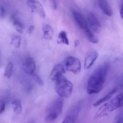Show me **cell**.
Masks as SVG:
<instances>
[{
    "mask_svg": "<svg viewBox=\"0 0 123 123\" xmlns=\"http://www.w3.org/2000/svg\"><path fill=\"white\" fill-rule=\"evenodd\" d=\"M108 62L99 65L93 71L88 80L87 90L88 94H96L100 92L103 88L109 69Z\"/></svg>",
    "mask_w": 123,
    "mask_h": 123,
    "instance_id": "cell-1",
    "label": "cell"
},
{
    "mask_svg": "<svg viewBox=\"0 0 123 123\" xmlns=\"http://www.w3.org/2000/svg\"><path fill=\"white\" fill-rule=\"evenodd\" d=\"M122 106L123 91L101 106L96 113L95 118L98 119L103 117Z\"/></svg>",
    "mask_w": 123,
    "mask_h": 123,
    "instance_id": "cell-2",
    "label": "cell"
},
{
    "mask_svg": "<svg viewBox=\"0 0 123 123\" xmlns=\"http://www.w3.org/2000/svg\"><path fill=\"white\" fill-rule=\"evenodd\" d=\"M63 107L62 99L58 98L55 99L47 108V114L45 117V121L47 122H51L56 120L62 113Z\"/></svg>",
    "mask_w": 123,
    "mask_h": 123,
    "instance_id": "cell-3",
    "label": "cell"
},
{
    "mask_svg": "<svg viewBox=\"0 0 123 123\" xmlns=\"http://www.w3.org/2000/svg\"><path fill=\"white\" fill-rule=\"evenodd\" d=\"M73 89V83L63 76L56 80L55 90L60 97L69 98L72 94Z\"/></svg>",
    "mask_w": 123,
    "mask_h": 123,
    "instance_id": "cell-4",
    "label": "cell"
},
{
    "mask_svg": "<svg viewBox=\"0 0 123 123\" xmlns=\"http://www.w3.org/2000/svg\"><path fill=\"white\" fill-rule=\"evenodd\" d=\"M65 67L68 71L72 72L74 74H77L81 70V62L79 59L70 56L66 59Z\"/></svg>",
    "mask_w": 123,
    "mask_h": 123,
    "instance_id": "cell-5",
    "label": "cell"
},
{
    "mask_svg": "<svg viewBox=\"0 0 123 123\" xmlns=\"http://www.w3.org/2000/svg\"><path fill=\"white\" fill-rule=\"evenodd\" d=\"M82 107V103L80 102L73 107L68 112L62 123H72L77 120Z\"/></svg>",
    "mask_w": 123,
    "mask_h": 123,
    "instance_id": "cell-6",
    "label": "cell"
},
{
    "mask_svg": "<svg viewBox=\"0 0 123 123\" xmlns=\"http://www.w3.org/2000/svg\"><path fill=\"white\" fill-rule=\"evenodd\" d=\"M73 14L76 23L80 28L84 31L86 35L90 33L91 31L92 32L89 27L87 22L81 14L78 12L74 11L73 12Z\"/></svg>",
    "mask_w": 123,
    "mask_h": 123,
    "instance_id": "cell-7",
    "label": "cell"
},
{
    "mask_svg": "<svg viewBox=\"0 0 123 123\" xmlns=\"http://www.w3.org/2000/svg\"><path fill=\"white\" fill-rule=\"evenodd\" d=\"M87 23L91 31L95 33L101 31V25L96 16L93 13H90L87 16Z\"/></svg>",
    "mask_w": 123,
    "mask_h": 123,
    "instance_id": "cell-8",
    "label": "cell"
},
{
    "mask_svg": "<svg viewBox=\"0 0 123 123\" xmlns=\"http://www.w3.org/2000/svg\"><path fill=\"white\" fill-rule=\"evenodd\" d=\"M27 3L33 12L43 18H45V12L43 6L40 3L36 0H27Z\"/></svg>",
    "mask_w": 123,
    "mask_h": 123,
    "instance_id": "cell-9",
    "label": "cell"
},
{
    "mask_svg": "<svg viewBox=\"0 0 123 123\" xmlns=\"http://www.w3.org/2000/svg\"><path fill=\"white\" fill-rule=\"evenodd\" d=\"M65 73V70L62 65L59 64L56 65L53 68L50 74V77L52 80H56L62 77Z\"/></svg>",
    "mask_w": 123,
    "mask_h": 123,
    "instance_id": "cell-10",
    "label": "cell"
},
{
    "mask_svg": "<svg viewBox=\"0 0 123 123\" xmlns=\"http://www.w3.org/2000/svg\"><path fill=\"white\" fill-rule=\"evenodd\" d=\"M36 68L35 61L31 57H28L25 61L24 65L25 72L29 74H32L34 72Z\"/></svg>",
    "mask_w": 123,
    "mask_h": 123,
    "instance_id": "cell-11",
    "label": "cell"
},
{
    "mask_svg": "<svg viewBox=\"0 0 123 123\" xmlns=\"http://www.w3.org/2000/svg\"><path fill=\"white\" fill-rule=\"evenodd\" d=\"M98 56V53L96 51L92 52L89 54L85 60L84 63L85 69H90L95 63Z\"/></svg>",
    "mask_w": 123,
    "mask_h": 123,
    "instance_id": "cell-12",
    "label": "cell"
},
{
    "mask_svg": "<svg viewBox=\"0 0 123 123\" xmlns=\"http://www.w3.org/2000/svg\"><path fill=\"white\" fill-rule=\"evenodd\" d=\"M98 4L101 10L105 15L109 17L112 16L113 11L107 0H98Z\"/></svg>",
    "mask_w": 123,
    "mask_h": 123,
    "instance_id": "cell-13",
    "label": "cell"
},
{
    "mask_svg": "<svg viewBox=\"0 0 123 123\" xmlns=\"http://www.w3.org/2000/svg\"><path fill=\"white\" fill-rule=\"evenodd\" d=\"M118 91L116 88L114 87L112 90L111 91L108 93L105 96L101 98L100 99H99L98 100L96 101L93 104V105L95 107L101 105L106 101H108L109 100L111 99L112 96L116 93L117 91Z\"/></svg>",
    "mask_w": 123,
    "mask_h": 123,
    "instance_id": "cell-14",
    "label": "cell"
},
{
    "mask_svg": "<svg viewBox=\"0 0 123 123\" xmlns=\"http://www.w3.org/2000/svg\"><path fill=\"white\" fill-rule=\"evenodd\" d=\"M42 31H43V37L47 40H51L54 35V31L53 28L50 25L46 24L43 26Z\"/></svg>",
    "mask_w": 123,
    "mask_h": 123,
    "instance_id": "cell-15",
    "label": "cell"
},
{
    "mask_svg": "<svg viewBox=\"0 0 123 123\" xmlns=\"http://www.w3.org/2000/svg\"><path fill=\"white\" fill-rule=\"evenodd\" d=\"M11 19L12 23L15 26L17 31L19 33L22 34L23 31V26L22 24L14 16H12Z\"/></svg>",
    "mask_w": 123,
    "mask_h": 123,
    "instance_id": "cell-16",
    "label": "cell"
},
{
    "mask_svg": "<svg viewBox=\"0 0 123 123\" xmlns=\"http://www.w3.org/2000/svg\"><path fill=\"white\" fill-rule=\"evenodd\" d=\"M12 105L13 111L16 114H19L21 113L22 111V106L20 100H15L13 101Z\"/></svg>",
    "mask_w": 123,
    "mask_h": 123,
    "instance_id": "cell-17",
    "label": "cell"
},
{
    "mask_svg": "<svg viewBox=\"0 0 123 123\" xmlns=\"http://www.w3.org/2000/svg\"><path fill=\"white\" fill-rule=\"evenodd\" d=\"M60 42L68 45L69 44L67 33L65 31H62L60 33L58 36Z\"/></svg>",
    "mask_w": 123,
    "mask_h": 123,
    "instance_id": "cell-18",
    "label": "cell"
},
{
    "mask_svg": "<svg viewBox=\"0 0 123 123\" xmlns=\"http://www.w3.org/2000/svg\"><path fill=\"white\" fill-rule=\"evenodd\" d=\"M13 69V64L12 62L8 63L5 71L4 75L5 77L7 78H10L11 77Z\"/></svg>",
    "mask_w": 123,
    "mask_h": 123,
    "instance_id": "cell-19",
    "label": "cell"
},
{
    "mask_svg": "<svg viewBox=\"0 0 123 123\" xmlns=\"http://www.w3.org/2000/svg\"><path fill=\"white\" fill-rule=\"evenodd\" d=\"M21 38L18 36H13L11 39V44H13L16 48H19L21 44Z\"/></svg>",
    "mask_w": 123,
    "mask_h": 123,
    "instance_id": "cell-20",
    "label": "cell"
},
{
    "mask_svg": "<svg viewBox=\"0 0 123 123\" xmlns=\"http://www.w3.org/2000/svg\"><path fill=\"white\" fill-rule=\"evenodd\" d=\"M118 91L123 88V74L119 78L115 87Z\"/></svg>",
    "mask_w": 123,
    "mask_h": 123,
    "instance_id": "cell-21",
    "label": "cell"
},
{
    "mask_svg": "<svg viewBox=\"0 0 123 123\" xmlns=\"http://www.w3.org/2000/svg\"><path fill=\"white\" fill-rule=\"evenodd\" d=\"M33 78L36 82L41 86H42L43 85V82L41 78L37 75V74H34L33 75Z\"/></svg>",
    "mask_w": 123,
    "mask_h": 123,
    "instance_id": "cell-22",
    "label": "cell"
},
{
    "mask_svg": "<svg viewBox=\"0 0 123 123\" xmlns=\"http://www.w3.org/2000/svg\"><path fill=\"white\" fill-rule=\"evenodd\" d=\"M115 121L116 123H123V111L117 115Z\"/></svg>",
    "mask_w": 123,
    "mask_h": 123,
    "instance_id": "cell-23",
    "label": "cell"
},
{
    "mask_svg": "<svg viewBox=\"0 0 123 123\" xmlns=\"http://www.w3.org/2000/svg\"><path fill=\"white\" fill-rule=\"evenodd\" d=\"M5 107V103L4 101H1L0 102V113H2L4 111Z\"/></svg>",
    "mask_w": 123,
    "mask_h": 123,
    "instance_id": "cell-24",
    "label": "cell"
},
{
    "mask_svg": "<svg viewBox=\"0 0 123 123\" xmlns=\"http://www.w3.org/2000/svg\"><path fill=\"white\" fill-rule=\"evenodd\" d=\"M121 8H120V14L121 18L123 20V0H121Z\"/></svg>",
    "mask_w": 123,
    "mask_h": 123,
    "instance_id": "cell-25",
    "label": "cell"
},
{
    "mask_svg": "<svg viewBox=\"0 0 123 123\" xmlns=\"http://www.w3.org/2000/svg\"><path fill=\"white\" fill-rule=\"evenodd\" d=\"M5 9L3 7H0V14L1 17H3L5 15Z\"/></svg>",
    "mask_w": 123,
    "mask_h": 123,
    "instance_id": "cell-26",
    "label": "cell"
},
{
    "mask_svg": "<svg viewBox=\"0 0 123 123\" xmlns=\"http://www.w3.org/2000/svg\"><path fill=\"white\" fill-rule=\"evenodd\" d=\"M34 27L33 26L31 25L30 26V28H29V33L31 34L33 32V31L34 30Z\"/></svg>",
    "mask_w": 123,
    "mask_h": 123,
    "instance_id": "cell-27",
    "label": "cell"
},
{
    "mask_svg": "<svg viewBox=\"0 0 123 123\" xmlns=\"http://www.w3.org/2000/svg\"><path fill=\"white\" fill-rule=\"evenodd\" d=\"M79 44H80V42H79V41H78V40H76L74 42L75 46V47L79 45Z\"/></svg>",
    "mask_w": 123,
    "mask_h": 123,
    "instance_id": "cell-28",
    "label": "cell"
},
{
    "mask_svg": "<svg viewBox=\"0 0 123 123\" xmlns=\"http://www.w3.org/2000/svg\"><path fill=\"white\" fill-rule=\"evenodd\" d=\"M52 3H53V7H54V9H56V8L57 6L55 1L54 0H53Z\"/></svg>",
    "mask_w": 123,
    "mask_h": 123,
    "instance_id": "cell-29",
    "label": "cell"
}]
</instances>
